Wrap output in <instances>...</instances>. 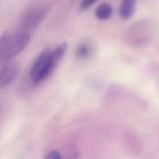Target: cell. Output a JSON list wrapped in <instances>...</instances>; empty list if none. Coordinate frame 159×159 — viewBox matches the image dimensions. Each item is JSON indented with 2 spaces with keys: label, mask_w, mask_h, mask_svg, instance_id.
<instances>
[{
  "label": "cell",
  "mask_w": 159,
  "mask_h": 159,
  "mask_svg": "<svg viewBox=\"0 0 159 159\" xmlns=\"http://www.w3.org/2000/svg\"><path fill=\"white\" fill-rule=\"evenodd\" d=\"M51 51L49 48H47L42 50L34 60L30 70V78L34 84L37 85L45 81L55 70L56 66L52 63L50 59Z\"/></svg>",
  "instance_id": "obj_1"
},
{
  "label": "cell",
  "mask_w": 159,
  "mask_h": 159,
  "mask_svg": "<svg viewBox=\"0 0 159 159\" xmlns=\"http://www.w3.org/2000/svg\"><path fill=\"white\" fill-rule=\"evenodd\" d=\"M30 40V34L21 29H19L13 35L10 34L7 47L5 53L0 59V63L7 64L13 58L18 56L28 45Z\"/></svg>",
  "instance_id": "obj_2"
},
{
  "label": "cell",
  "mask_w": 159,
  "mask_h": 159,
  "mask_svg": "<svg viewBox=\"0 0 159 159\" xmlns=\"http://www.w3.org/2000/svg\"><path fill=\"white\" fill-rule=\"evenodd\" d=\"M47 9L45 7H33L26 11L22 17L20 21V28L21 30L30 33V31L34 30L46 17Z\"/></svg>",
  "instance_id": "obj_3"
},
{
  "label": "cell",
  "mask_w": 159,
  "mask_h": 159,
  "mask_svg": "<svg viewBox=\"0 0 159 159\" xmlns=\"http://www.w3.org/2000/svg\"><path fill=\"white\" fill-rule=\"evenodd\" d=\"M20 71L18 62H8L0 71V88L9 86L19 75Z\"/></svg>",
  "instance_id": "obj_4"
},
{
  "label": "cell",
  "mask_w": 159,
  "mask_h": 159,
  "mask_svg": "<svg viewBox=\"0 0 159 159\" xmlns=\"http://www.w3.org/2000/svg\"><path fill=\"white\" fill-rule=\"evenodd\" d=\"M136 11V0H122L119 7V14L122 19L129 20Z\"/></svg>",
  "instance_id": "obj_5"
},
{
  "label": "cell",
  "mask_w": 159,
  "mask_h": 159,
  "mask_svg": "<svg viewBox=\"0 0 159 159\" xmlns=\"http://www.w3.org/2000/svg\"><path fill=\"white\" fill-rule=\"evenodd\" d=\"M113 14V7L108 3H102L95 10V16L101 20H106L111 18Z\"/></svg>",
  "instance_id": "obj_6"
},
{
  "label": "cell",
  "mask_w": 159,
  "mask_h": 159,
  "mask_svg": "<svg viewBox=\"0 0 159 159\" xmlns=\"http://www.w3.org/2000/svg\"><path fill=\"white\" fill-rule=\"evenodd\" d=\"M92 53V47L89 42H83L79 44L75 50V56L77 59L85 60L88 59Z\"/></svg>",
  "instance_id": "obj_7"
},
{
  "label": "cell",
  "mask_w": 159,
  "mask_h": 159,
  "mask_svg": "<svg viewBox=\"0 0 159 159\" xmlns=\"http://www.w3.org/2000/svg\"><path fill=\"white\" fill-rule=\"evenodd\" d=\"M10 38V34L9 33H4L3 34L0 35V59L3 56V54L6 51V48L7 47V43Z\"/></svg>",
  "instance_id": "obj_8"
},
{
  "label": "cell",
  "mask_w": 159,
  "mask_h": 159,
  "mask_svg": "<svg viewBox=\"0 0 159 159\" xmlns=\"http://www.w3.org/2000/svg\"><path fill=\"white\" fill-rule=\"evenodd\" d=\"M44 159H66L62 157L61 154L58 150H51L45 155Z\"/></svg>",
  "instance_id": "obj_9"
},
{
  "label": "cell",
  "mask_w": 159,
  "mask_h": 159,
  "mask_svg": "<svg viewBox=\"0 0 159 159\" xmlns=\"http://www.w3.org/2000/svg\"><path fill=\"white\" fill-rule=\"evenodd\" d=\"M98 0H83L80 4V8L82 10H87L89 9L93 4H95Z\"/></svg>",
  "instance_id": "obj_10"
}]
</instances>
